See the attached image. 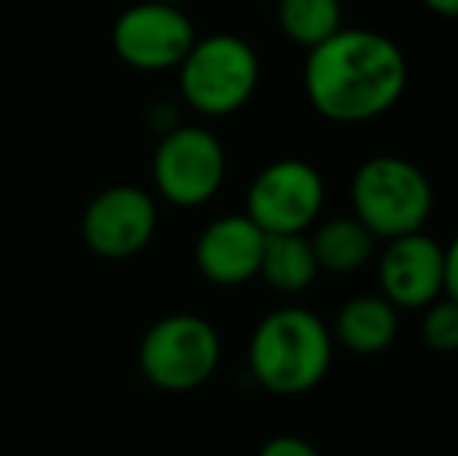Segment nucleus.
Here are the masks:
<instances>
[{
    "mask_svg": "<svg viewBox=\"0 0 458 456\" xmlns=\"http://www.w3.org/2000/svg\"><path fill=\"white\" fill-rule=\"evenodd\" d=\"M443 266H446V247L428 231L390 237L377 256L380 294L396 310H424L437 297H443V281H446Z\"/></svg>",
    "mask_w": 458,
    "mask_h": 456,
    "instance_id": "9d476101",
    "label": "nucleus"
},
{
    "mask_svg": "<svg viewBox=\"0 0 458 456\" xmlns=\"http://www.w3.org/2000/svg\"><path fill=\"white\" fill-rule=\"evenodd\" d=\"M259 456H321L318 447L309 444L306 438H296V434H277L268 444H262Z\"/></svg>",
    "mask_w": 458,
    "mask_h": 456,
    "instance_id": "f3484780",
    "label": "nucleus"
},
{
    "mask_svg": "<svg viewBox=\"0 0 458 456\" xmlns=\"http://www.w3.org/2000/svg\"><path fill=\"white\" fill-rule=\"evenodd\" d=\"M277 25L300 47L312 50L344 29L340 0H277Z\"/></svg>",
    "mask_w": 458,
    "mask_h": 456,
    "instance_id": "2eb2a0df",
    "label": "nucleus"
},
{
    "mask_svg": "<svg viewBox=\"0 0 458 456\" xmlns=\"http://www.w3.org/2000/svg\"><path fill=\"white\" fill-rule=\"evenodd\" d=\"M157 4H172V6H182V4H187V0H157Z\"/></svg>",
    "mask_w": 458,
    "mask_h": 456,
    "instance_id": "aec40b11",
    "label": "nucleus"
},
{
    "mask_svg": "<svg viewBox=\"0 0 458 456\" xmlns=\"http://www.w3.org/2000/svg\"><path fill=\"white\" fill-rule=\"evenodd\" d=\"M193 41V22L182 6L157 0L128 6L113 25V47L119 60L144 73L178 69L191 54Z\"/></svg>",
    "mask_w": 458,
    "mask_h": 456,
    "instance_id": "6e6552de",
    "label": "nucleus"
},
{
    "mask_svg": "<svg viewBox=\"0 0 458 456\" xmlns=\"http://www.w3.org/2000/svg\"><path fill=\"white\" fill-rule=\"evenodd\" d=\"M424 344L437 353H458V304L446 294L437 297L430 306H424L421 323Z\"/></svg>",
    "mask_w": 458,
    "mask_h": 456,
    "instance_id": "dca6fc26",
    "label": "nucleus"
},
{
    "mask_svg": "<svg viewBox=\"0 0 458 456\" xmlns=\"http://www.w3.org/2000/svg\"><path fill=\"white\" fill-rule=\"evenodd\" d=\"M182 98L203 116H231L250 104L259 88V56L237 35L193 41L178 66Z\"/></svg>",
    "mask_w": 458,
    "mask_h": 456,
    "instance_id": "20e7f679",
    "label": "nucleus"
},
{
    "mask_svg": "<svg viewBox=\"0 0 458 456\" xmlns=\"http://www.w3.org/2000/svg\"><path fill=\"white\" fill-rule=\"evenodd\" d=\"M157 231V203L144 188L115 185L88 203L81 235L103 260H128L150 244Z\"/></svg>",
    "mask_w": 458,
    "mask_h": 456,
    "instance_id": "1a4fd4ad",
    "label": "nucleus"
},
{
    "mask_svg": "<svg viewBox=\"0 0 458 456\" xmlns=\"http://www.w3.org/2000/svg\"><path fill=\"white\" fill-rule=\"evenodd\" d=\"M430 13L437 16H446V19H458V0H421Z\"/></svg>",
    "mask_w": 458,
    "mask_h": 456,
    "instance_id": "6ab92c4d",
    "label": "nucleus"
},
{
    "mask_svg": "<svg viewBox=\"0 0 458 456\" xmlns=\"http://www.w3.org/2000/svg\"><path fill=\"white\" fill-rule=\"evenodd\" d=\"M225 147L209 128L175 125L153 153V182L175 207H203L225 182Z\"/></svg>",
    "mask_w": 458,
    "mask_h": 456,
    "instance_id": "0eeeda50",
    "label": "nucleus"
},
{
    "mask_svg": "<svg viewBox=\"0 0 458 456\" xmlns=\"http://www.w3.org/2000/svg\"><path fill=\"white\" fill-rule=\"evenodd\" d=\"M352 216L377 241L424 231L434 213V185L428 172L405 157L380 153L352 172Z\"/></svg>",
    "mask_w": 458,
    "mask_h": 456,
    "instance_id": "7ed1b4c3",
    "label": "nucleus"
},
{
    "mask_svg": "<svg viewBox=\"0 0 458 456\" xmlns=\"http://www.w3.org/2000/svg\"><path fill=\"white\" fill-rule=\"evenodd\" d=\"M262 250H266V231L247 213H234L203 228L193 256H197V269L206 281L237 288L259 275Z\"/></svg>",
    "mask_w": 458,
    "mask_h": 456,
    "instance_id": "9b49d317",
    "label": "nucleus"
},
{
    "mask_svg": "<svg viewBox=\"0 0 458 456\" xmlns=\"http://www.w3.org/2000/svg\"><path fill=\"white\" fill-rule=\"evenodd\" d=\"M312 241L306 235H266L259 275L281 294H300L318 279Z\"/></svg>",
    "mask_w": 458,
    "mask_h": 456,
    "instance_id": "4468645a",
    "label": "nucleus"
},
{
    "mask_svg": "<svg viewBox=\"0 0 458 456\" xmlns=\"http://www.w3.org/2000/svg\"><path fill=\"white\" fill-rule=\"evenodd\" d=\"M302 88L312 110L337 125H362L390 113L409 88V60L374 29H340L309 50Z\"/></svg>",
    "mask_w": 458,
    "mask_h": 456,
    "instance_id": "f257e3e1",
    "label": "nucleus"
},
{
    "mask_svg": "<svg viewBox=\"0 0 458 456\" xmlns=\"http://www.w3.org/2000/svg\"><path fill=\"white\" fill-rule=\"evenodd\" d=\"M331 329L302 306L268 313L250 338V372L272 394L296 397L318 388L331 372Z\"/></svg>",
    "mask_w": 458,
    "mask_h": 456,
    "instance_id": "f03ea898",
    "label": "nucleus"
},
{
    "mask_svg": "<svg viewBox=\"0 0 458 456\" xmlns=\"http://www.w3.org/2000/svg\"><path fill=\"white\" fill-rule=\"evenodd\" d=\"M443 294L449 300L458 304V235L453 237V244L446 247V266H443Z\"/></svg>",
    "mask_w": 458,
    "mask_h": 456,
    "instance_id": "a211bd4d",
    "label": "nucleus"
},
{
    "mask_svg": "<svg viewBox=\"0 0 458 456\" xmlns=\"http://www.w3.org/2000/svg\"><path fill=\"white\" fill-rule=\"evenodd\" d=\"M309 241H312L318 269L346 275V272H359L371 260L377 237L356 216H337V219L321 222Z\"/></svg>",
    "mask_w": 458,
    "mask_h": 456,
    "instance_id": "ddd939ff",
    "label": "nucleus"
},
{
    "mask_svg": "<svg viewBox=\"0 0 458 456\" xmlns=\"http://www.w3.org/2000/svg\"><path fill=\"white\" fill-rule=\"evenodd\" d=\"M331 335L356 357H377L399 338V310L384 294H356L340 306Z\"/></svg>",
    "mask_w": 458,
    "mask_h": 456,
    "instance_id": "f8f14e48",
    "label": "nucleus"
},
{
    "mask_svg": "<svg viewBox=\"0 0 458 456\" xmlns=\"http://www.w3.org/2000/svg\"><path fill=\"white\" fill-rule=\"evenodd\" d=\"M222 359L218 331L193 313H175L153 325L140 341L144 378L163 391H193L212 378Z\"/></svg>",
    "mask_w": 458,
    "mask_h": 456,
    "instance_id": "39448f33",
    "label": "nucleus"
},
{
    "mask_svg": "<svg viewBox=\"0 0 458 456\" xmlns=\"http://www.w3.org/2000/svg\"><path fill=\"white\" fill-rule=\"evenodd\" d=\"M325 178L306 159H275L247 191V216L266 235H306L325 210Z\"/></svg>",
    "mask_w": 458,
    "mask_h": 456,
    "instance_id": "423d86ee",
    "label": "nucleus"
}]
</instances>
